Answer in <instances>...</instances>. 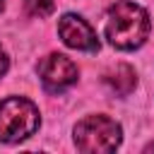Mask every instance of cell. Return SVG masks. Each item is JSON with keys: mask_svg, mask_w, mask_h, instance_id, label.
<instances>
[{"mask_svg": "<svg viewBox=\"0 0 154 154\" xmlns=\"http://www.w3.org/2000/svg\"><path fill=\"white\" fill-rule=\"evenodd\" d=\"M149 34V14L130 2V0H118L108 14H106V38L123 51L140 48Z\"/></svg>", "mask_w": 154, "mask_h": 154, "instance_id": "obj_1", "label": "cell"}, {"mask_svg": "<svg viewBox=\"0 0 154 154\" xmlns=\"http://www.w3.org/2000/svg\"><path fill=\"white\" fill-rule=\"evenodd\" d=\"M38 130V108L22 96L0 101V140L19 142Z\"/></svg>", "mask_w": 154, "mask_h": 154, "instance_id": "obj_2", "label": "cell"}, {"mask_svg": "<svg viewBox=\"0 0 154 154\" xmlns=\"http://www.w3.org/2000/svg\"><path fill=\"white\" fill-rule=\"evenodd\" d=\"M79 152H113L120 144V125L106 116H89L75 125Z\"/></svg>", "mask_w": 154, "mask_h": 154, "instance_id": "obj_3", "label": "cell"}, {"mask_svg": "<svg viewBox=\"0 0 154 154\" xmlns=\"http://www.w3.org/2000/svg\"><path fill=\"white\" fill-rule=\"evenodd\" d=\"M38 75L48 91H63L77 82V65L67 55L51 53L38 63Z\"/></svg>", "mask_w": 154, "mask_h": 154, "instance_id": "obj_4", "label": "cell"}, {"mask_svg": "<svg viewBox=\"0 0 154 154\" xmlns=\"http://www.w3.org/2000/svg\"><path fill=\"white\" fill-rule=\"evenodd\" d=\"M58 34L63 38L65 46L70 48H77V51H99V38L94 34V29L77 14H65L58 24Z\"/></svg>", "mask_w": 154, "mask_h": 154, "instance_id": "obj_5", "label": "cell"}, {"mask_svg": "<svg viewBox=\"0 0 154 154\" xmlns=\"http://www.w3.org/2000/svg\"><path fill=\"white\" fill-rule=\"evenodd\" d=\"M135 70L130 67V65H116V67H111L108 72H106V84L116 91V94H120V96H128L132 89H135Z\"/></svg>", "mask_w": 154, "mask_h": 154, "instance_id": "obj_6", "label": "cell"}, {"mask_svg": "<svg viewBox=\"0 0 154 154\" xmlns=\"http://www.w3.org/2000/svg\"><path fill=\"white\" fill-rule=\"evenodd\" d=\"M24 10H26V14L43 19L55 10V2L53 0H24Z\"/></svg>", "mask_w": 154, "mask_h": 154, "instance_id": "obj_7", "label": "cell"}, {"mask_svg": "<svg viewBox=\"0 0 154 154\" xmlns=\"http://www.w3.org/2000/svg\"><path fill=\"white\" fill-rule=\"evenodd\" d=\"M5 70H7V55H5V51L0 48V75H5Z\"/></svg>", "mask_w": 154, "mask_h": 154, "instance_id": "obj_8", "label": "cell"}, {"mask_svg": "<svg viewBox=\"0 0 154 154\" xmlns=\"http://www.w3.org/2000/svg\"><path fill=\"white\" fill-rule=\"evenodd\" d=\"M147 152H154V142H152V144H149V147H147Z\"/></svg>", "mask_w": 154, "mask_h": 154, "instance_id": "obj_9", "label": "cell"}, {"mask_svg": "<svg viewBox=\"0 0 154 154\" xmlns=\"http://www.w3.org/2000/svg\"><path fill=\"white\" fill-rule=\"evenodd\" d=\"M2 5H5V0H0V10H2Z\"/></svg>", "mask_w": 154, "mask_h": 154, "instance_id": "obj_10", "label": "cell"}]
</instances>
